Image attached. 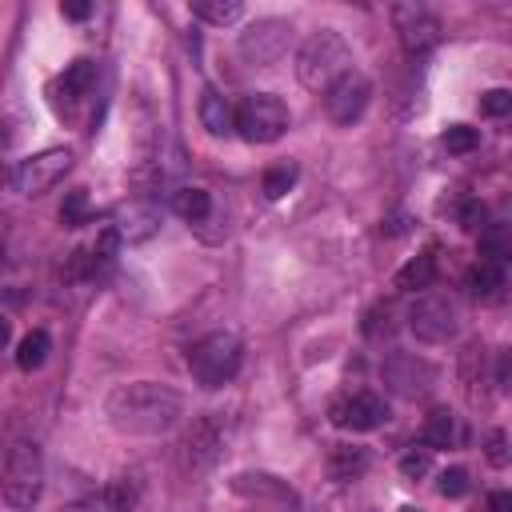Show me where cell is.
<instances>
[{"mask_svg":"<svg viewBox=\"0 0 512 512\" xmlns=\"http://www.w3.org/2000/svg\"><path fill=\"white\" fill-rule=\"evenodd\" d=\"M408 328L424 344H444L456 332V304L444 300V296H436V292H424L412 304V312H408Z\"/></svg>","mask_w":512,"mask_h":512,"instance_id":"obj_11","label":"cell"},{"mask_svg":"<svg viewBox=\"0 0 512 512\" xmlns=\"http://www.w3.org/2000/svg\"><path fill=\"white\" fill-rule=\"evenodd\" d=\"M384 420H388V404L376 392H356V396H344L332 404V424L348 428V432H372Z\"/></svg>","mask_w":512,"mask_h":512,"instance_id":"obj_12","label":"cell"},{"mask_svg":"<svg viewBox=\"0 0 512 512\" xmlns=\"http://www.w3.org/2000/svg\"><path fill=\"white\" fill-rule=\"evenodd\" d=\"M368 100H372V80H368L364 72H356V68H348L340 80H332V84L324 88V112H328V120L340 124V128L356 124V120L364 116Z\"/></svg>","mask_w":512,"mask_h":512,"instance_id":"obj_9","label":"cell"},{"mask_svg":"<svg viewBox=\"0 0 512 512\" xmlns=\"http://www.w3.org/2000/svg\"><path fill=\"white\" fill-rule=\"evenodd\" d=\"M488 464L492 468H508V436L500 428L488 432Z\"/></svg>","mask_w":512,"mask_h":512,"instance_id":"obj_35","label":"cell"},{"mask_svg":"<svg viewBox=\"0 0 512 512\" xmlns=\"http://www.w3.org/2000/svg\"><path fill=\"white\" fill-rule=\"evenodd\" d=\"M60 220H64L68 228H76V224H84V220H88V196H84V188H72V192L64 196Z\"/></svg>","mask_w":512,"mask_h":512,"instance_id":"obj_29","label":"cell"},{"mask_svg":"<svg viewBox=\"0 0 512 512\" xmlns=\"http://www.w3.org/2000/svg\"><path fill=\"white\" fill-rule=\"evenodd\" d=\"M512 508V496L508 492H492V512H508Z\"/></svg>","mask_w":512,"mask_h":512,"instance_id":"obj_37","label":"cell"},{"mask_svg":"<svg viewBox=\"0 0 512 512\" xmlns=\"http://www.w3.org/2000/svg\"><path fill=\"white\" fill-rule=\"evenodd\" d=\"M68 168H72V152L68 148H44V152L20 160L12 168V176H8V184L20 196H44L48 188H56L68 176Z\"/></svg>","mask_w":512,"mask_h":512,"instance_id":"obj_6","label":"cell"},{"mask_svg":"<svg viewBox=\"0 0 512 512\" xmlns=\"http://www.w3.org/2000/svg\"><path fill=\"white\" fill-rule=\"evenodd\" d=\"M12 140V132H4V124H0V144H8Z\"/></svg>","mask_w":512,"mask_h":512,"instance_id":"obj_39","label":"cell"},{"mask_svg":"<svg viewBox=\"0 0 512 512\" xmlns=\"http://www.w3.org/2000/svg\"><path fill=\"white\" fill-rule=\"evenodd\" d=\"M296 164H272L268 172H264V196L268 200H280L284 192H292V184H296Z\"/></svg>","mask_w":512,"mask_h":512,"instance_id":"obj_27","label":"cell"},{"mask_svg":"<svg viewBox=\"0 0 512 512\" xmlns=\"http://www.w3.org/2000/svg\"><path fill=\"white\" fill-rule=\"evenodd\" d=\"M428 468H432V452H428V448H408V452L400 456V472H404L408 480H420Z\"/></svg>","mask_w":512,"mask_h":512,"instance_id":"obj_32","label":"cell"},{"mask_svg":"<svg viewBox=\"0 0 512 512\" xmlns=\"http://www.w3.org/2000/svg\"><path fill=\"white\" fill-rule=\"evenodd\" d=\"M172 212L184 216L188 224H204L212 216V196L204 188H176L172 192Z\"/></svg>","mask_w":512,"mask_h":512,"instance_id":"obj_22","label":"cell"},{"mask_svg":"<svg viewBox=\"0 0 512 512\" xmlns=\"http://www.w3.org/2000/svg\"><path fill=\"white\" fill-rule=\"evenodd\" d=\"M92 84H96V64H92V60H72V64L56 76V84H52V92H56V108L72 112V108L92 92Z\"/></svg>","mask_w":512,"mask_h":512,"instance_id":"obj_15","label":"cell"},{"mask_svg":"<svg viewBox=\"0 0 512 512\" xmlns=\"http://www.w3.org/2000/svg\"><path fill=\"white\" fill-rule=\"evenodd\" d=\"M368 468V456H364V448H332V456H328V476L332 480H340V484H348V480H356L360 472Z\"/></svg>","mask_w":512,"mask_h":512,"instance_id":"obj_24","label":"cell"},{"mask_svg":"<svg viewBox=\"0 0 512 512\" xmlns=\"http://www.w3.org/2000/svg\"><path fill=\"white\" fill-rule=\"evenodd\" d=\"M480 112H484V116H496V120L508 116V112H512V92H508V88H488V92L480 96Z\"/></svg>","mask_w":512,"mask_h":512,"instance_id":"obj_31","label":"cell"},{"mask_svg":"<svg viewBox=\"0 0 512 512\" xmlns=\"http://www.w3.org/2000/svg\"><path fill=\"white\" fill-rule=\"evenodd\" d=\"M0 180H4V168H0Z\"/></svg>","mask_w":512,"mask_h":512,"instance_id":"obj_41","label":"cell"},{"mask_svg":"<svg viewBox=\"0 0 512 512\" xmlns=\"http://www.w3.org/2000/svg\"><path fill=\"white\" fill-rule=\"evenodd\" d=\"M468 292L476 300H496L504 292V264H492V260H480L472 264L468 272Z\"/></svg>","mask_w":512,"mask_h":512,"instance_id":"obj_21","label":"cell"},{"mask_svg":"<svg viewBox=\"0 0 512 512\" xmlns=\"http://www.w3.org/2000/svg\"><path fill=\"white\" fill-rule=\"evenodd\" d=\"M220 448H224V424L216 412H204L192 420V428L180 440V468L188 476H200L220 460Z\"/></svg>","mask_w":512,"mask_h":512,"instance_id":"obj_7","label":"cell"},{"mask_svg":"<svg viewBox=\"0 0 512 512\" xmlns=\"http://www.w3.org/2000/svg\"><path fill=\"white\" fill-rule=\"evenodd\" d=\"M288 40H292L288 20L264 16V20H252V24L240 32L236 52H240L244 64H272V60H280V56L288 52Z\"/></svg>","mask_w":512,"mask_h":512,"instance_id":"obj_8","label":"cell"},{"mask_svg":"<svg viewBox=\"0 0 512 512\" xmlns=\"http://www.w3.org/2000/svg\"><path fill=\"white\" fill-rule=\"evenodd\" d=\"M380 380H384L388 392H396V396H404V400H416V396H424V392L432 388L436 368H432L428 360L412 356V352H392V356L380 364Z\"/></svg>","mask_w":512,"mask_h":512,"instance_id":"obj_10","label":"cell"},{"mask_svg":"<svg viewBox=\"0 0 512 512\" xmlns=\"http://www.w3.org/2000/svg\"><path fill=\"white\" fill-rule=\"evenodd\" d=\"M40 492H44V456L32 440H16L4 460V500L8 508L28 512L36 508Z\"/></svg>","mask_w":512,"mask_h":512,"instance_id":"obj_4","label":"cell"},{"mask_svg":"<svg viewBox=\"0 0 512 512\" xmlns=\"http://www.w3.org/2000/svg\"><path fill=\"white\" fill-rule=\"evenodd\" d=\"M180 412H184L180 392L168 384H156V380L116 384L104 400L108 424L124 436H164L168 428H176Z\"/></svg>","mask_w":512,"mask_h":512,"instance_id":"obj_1","label":"cell"},{"mask_svg":"<svg viewBox=\"0 0 512 512\" xmlns=\"http://www.w3.org/2000/svg\"><path fill=\"white\" fill-rule=\"evenodd\" d=\"M400 512H416V508H400Z\"/></svg>","mask_w":512,"mask_h":512,"instance_id":"obj_40","label":"cell"},{"mask_svg":"<svg viewBox=\"0 0 512 512\" xmlns=\"http://www.w3.org/2000/svg\"><path fill=\"white\" fill-rule=\"evenodd\" d=\"M92 12V4H84V0H72V4H60V16H68V20H84Z\"/></svg>","mask_w":512,"mask_h":512,"instance_id":"obj_36","label":"cell"},{"mask_svg":"<svg viewBox=\"0 0 512 512\" xmlns=\"http://www.w3.org/2000/svg\"><path fill=\"white\" fill-rule=\"evenodd\" d=\"M200 124L208 128V136H232V132H236L232 104H228L216 88H204V92H200Z\"/></svg>","mask_w":512,"mask_h":512,"instance_id":"obj_18","label":"cell"},{"mask_svg":"<svg viewBox=\"0 0 512 512\" xmlns=\"http://www.w3.org/2000/svg\"><path fill=\"white\" fill-rule=\"evenodd\" d=\"M444 148H448L452 156H464V152L480 148V132H476V128H468V124H452V128L444 132Z\"/></svg>","mask_w":512,"mask_h":512,"instance_id":"obj_28","label":"cell"},{"mask_svg":"<svg viewBox=\"0 0 512 512\" xmlns=\"http://www.w3.org/2000/svg\"><path fill=\"white\" fill-rule=\"evenodd\" d=\"M8 340H12V320L0 316V348H8Z\"/></svg>","mask_w":512,"mask_h":512,"instance_id":"obj_38","label":"cell"},{"mask_svg":"<svg viewBox=\"0 0 512 512\" xmlns=\"http://www.w3.org/2000/svg\"><path fill=\"white\" fill-rule=\"evenodd\" d=\"M452 440H456V416L448 408H432L428 420H424L420 444L432 452V448H452Z\"/></svg>","mask_w":512,"mask_h":512,"instance_id":"obj_23","label":"cell"},{"mask_svg":"<svg viewBox=\"0 0 512 512\" xmlns=\"http://www.w3.org/2000/svg\"><path fill=\"white\" fill-rule=\"evenodd\" d=\"M484 220H488V212H484V204H480V200H464V204H460V228L480 232V228H484Z\"/></svg>","mask_w":512,"mask_h":512,"instance_id":"obj_34","label":"cell"},{"mask_svg":"<svg viewBox=\"0 0 512 512\" xmlns=\"http://www.w3.org/2000/svg\"><path fill=\"white\" fill-rule=\"evenodd\" d=\"M436 488H440V496H448V500H460V496H464L472 484H468V472H464V468H444Z\"/></svg>","mask_w":512,"mask_h":512,"instance_id":"obj_33","label":"cell"},{"mask_svg":"<svg viewBox=\"0 0 512 512\" xmlns=\"http://www.w3.org/2000/svg\"><path fill=\"white\" fill-rule=\"evenodd\" d=\"M352 68V48L344 44L340 32L324 28L316 36H308L296 52V80L312 92H324L332 80H340Z\"/></svg>","mask_w":512,"mask_h":512,"instance_id":"obj_2","label":"cell"},{"mask_svg":"<svg viewBox=\"0 0 512 512\" xmlns=\"http://www.w3.org/2000/svg\"><path fill=\"white\" fill-rule=\"evenodd\" d=\"M116 236L120 240H128V244H140V240H148L156 228H160V204H152V200H132V204H124L120 212H116Z\"/></svg>","mask_w":512,"mask_h":512,"instance_id":"obj_14","label":"cell"},{"mask_svg":"<svg viewBox=\"0 0 512 512\" xmlns=\"http://www.w3.org/2000/svg\"><path fill=\"white\" fill-rule=\"evenodd\" d=\"M48 352H52L48 332H44V328H32V332L20 340V348H16V364H20L24 372H36V368L48 360Z\"/></svg>","mask_w":512,"mask_h":512,"instance_id":"obj_25","label":"cell"},{"mask_svg":"<svg viewBox=\"0 0 512 512\" xmlns=\"http://www.w3.org/2000/svg\"><path fill=\"white\" fill-rule=\"evenodd\" d=\"M396 32H400V44H404L408 56H424V52L436 48V40H440V20H436L428 8L400 4V8H396Z\"/></svg>","mask_w":512,"mask_h":512,"instance_id":"obj_13","label":"cell"},{"mask_svg":"<svg viewBox=\"0 0 512 512\" xmlns=\"http://www.w3.org/2000/svg\"><path fill=\"white\" fill-rule=\"evenodd\" d=\"M240 360H244V344L232 332H212L188 348V372L204 388H224L240 372Z\"/></svg>","mask_w":512,"mask_h":512,"instance_id":"obj_3","label":"cell"},{"mask_svg":"<svg viewBox=\"0 0 512 512\" xmlns=\"http://www.w3.org/2000/svg\"><path fill=\"white\" fill-rule=\"evenodd\" d=\"M236 132L248 140V144H272L288 132V104L272 92H252L236 112Z\"/></svg>","mask_w":512,"mask_h":512,"instance_id":"obj_5","label":"cell"},{"mask_svg":"<svg viewBox=\"0 0 512 512\" xmlns=\"http://www.w3.org/2000/svg\"><path fill=\"white\" fill-rule=\"evenodd\" d=\"M460 380H464V392L472 404L484 400V384H488V356H484V344L472 340L464 352H460Z\"/></svg>","mask_w":512,"mask_h":512,"instance_id":"obj_17","label":"cell"},{"mask_svg":"<svg viewBox=\"0 0 512 512\" xmlns=\"http://www.w3.org/2000/svg\"><path fill=\"white\" fill-rule=\"evenodd\" d=\"M232 492H240L248 500H276L284 508H296L300 504L296 492L280 476H268V472H240V476H232Z\"/></svg>","mask_w":512,"mask_h":512,"instance_id":"obj_16","label":"cell"},{"mask_svg":"<svg viewBox=\"0 0 512 512\" xmlns=\"http://www.w3.org/2000/svg\"><path fill=\"white\" fill-rule=\"evenodd\" d=\"M392 308L388 304H376L372 312H368V320H364V336L368 340H380V336H392Z\"/></svg>","mask_w":512,"mask_h":512,"instance_id":"obj_30","label":"cell"},{"mask_svg":"<svg viewBox=\"0 0 512 512\" xmlns=\"http://www.w3.org/2000/svg\"><path fill=\"white\" fill-rule=\"evenodd\" d=\"M240 12H244L240 0H196L192 4V16L204 24H232V20H240Z\"/></svg>","mask_w":512,"mask_h":512,"instance_id":"obj_26","label":"cell"},{"mask_svg":"<svg viewBox=\"0 0 512 512\" xmlns=\"http://www.w3.org/2000/svg\"><path fill=\"white\" fill-rule=\"evenodd\" d=\"M136 500H140V488H136L132 480H112V484H104L100 492H92L84 508H88V512H132Z\"/></svg>","mask_w":512,"mask_h":512,"instance_id":"obj_19","label":"cell"},{"mask_svg":"<svg viewBox=\"0 0 512 512\" xmlns=\"http://www.w3.org/2000/svg\"><path fill=\"white\" fill-rule=\"evenodd\" d=\"M432 280H436V256H432V252L412 256V260L396 272V288H400V292H424V288H432Z\"/></svg>","mask_w":512,"mask_h":512,"instance_id":"obj_20","label":"cell"}]
</instances>
